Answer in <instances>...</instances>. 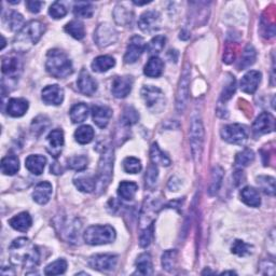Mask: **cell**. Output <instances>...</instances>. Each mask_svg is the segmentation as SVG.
Wrapping results in <instances>:
<instances>
[{"label":"cell","instance_id":"cell-1","mask_svg":"<svg viewBox=\"0 0 276 276\" xmlns=\"http://www.w3.org/2000/svg\"><path fill=\"white\" fill-rule=\"evenodd\" d=\"M11 261L16 265L23 267H35L39 263L40 255L38 248L26 237L14 240L9 247Z\"/></svg>","mask_w":276,"mask_h":276},{"label":"cell","instance_id":"cell-2","mask_svg":"<svg viewBox=\"0 0 276 276\" xmlns=\"http://www.w3.org/2000/svg\"><path fill=\"white\" fill-rule=\"evenodd\" d=\"M46 68L52 77L64 79L70 76L73 71L72 64L65 52L54 49L49 51L47 55Z\"/></svg>","mask_w":276,"mask_h":276},{"label":"cell","instance_id":"cell-3","mask_svg":"<svg viewBox=\"0 0 276 276\" xmlns=\"http://www.w3.org/2000/svg\"><path fill=\"white\" fill-rule=\"evenodd\" d=\"M44 25L39 21H32L27 23L18 33L16 39H14V47L18 51L24 52L31 49L34 44L40 40L44 33Z\"/></svg>","mask_w":276,"mask_h":276},{"label":"cell","instance_id":"cell-4","mask_svg":"<svg viewBox=\"0 0 276 276\" xmlns=\"http://www.w3.org/2000/svg\"><path fill=\"white\" fill-rule=\"evenodd\" d=\"M83 238L88 245H105L116 240V231L110 226H91L85 230Z\"/></svg>","mask_w":276,"mask_h":276},{"label":"cell","instance_id":"cell-5","mask_svg":"<svg viewBox=\"0 0 276 276\" xmlns=\"http://www.w3.org/2000/svg\"><path fill=\"white\" fill-rule=\"evenodd\" d=\"M204 143V128L201 118L195 116L191 120L190 125V146L193 159L198 161L201 158L203 151Z\"/></svg>","mask_w":276,"mask_h":276},{"label":"cell","instance_id":"cell-6","mask_svg":"<svg viewBox=\"0 0 276 276\" xmlns=\"http://www.w3.org/2000/svg\"><path fill=\"white\" fill-rule=\"evenodd\" d=\"M113 168H114V151L111 149H106L103 152L100 165H99V177L96 180V187H100L103 191L107 188L111 177H113Z\"/></svg>","mask_w":276,"mask_h":276},{"label":"cell","instance_id":"cell-7","mask_svg":"<svg viewBox=\"0 0 276 276\" xmlns=\"http://www.w3.org/2000/svg\"><path fill=\"white\" fill-rule=\"evenodd\" d=\"M141 98L144 99L147 108L152 113H161L165 107V96L159 87L144 86L141 88Z\"/></svg>","mask_w":276,"mask_h":276},{"label":"cell","instance_id":"cell-8","mask_svg":"<svg viewBox=\"0 0 276 276\" xmlns=\"http://www.w3.org/2000/svg\"><path fill=\"white\" fill-rule=\"evenodd\" d=\"M189 85H190V68L189 65H186L182 70L180 80H179V84L177 88V100L176 106L178 113H182L186 106H187V102L189 98Z\"/></svg>","mask_w":276,"mask_h":276},{"label":"cell","instance_id":"cell-9","mask_svg":"<svg viewBox=\"0 0 276 276\" xmlns=\"http://www.w3.org/2000/svg\"><path fill=\"white\" fill-rule=\"evenodd\" d=\"M221 136L230 144H242L248 138V130L242 124H229L221 130Z\"/></svg>","mask_w":276,"mask_h":276},{"label":"cell","instance_id":"cell-10","mask_svg":"<svg viewBox=\"0 0 276 276\" xmlns=\"http://www.w3.org/2000/svg\"><path fill=\"white\" fill-rule=\"evenodd\" d=\"M2 69L5 76L18 79L23 70V62L18 54H8L3 57Z\"/></svg>","mask_w":276,"mask_h":276},{"label":"cell","instance_id":"cell-11","mask_svg":"<svg viewBox=\"0 0 276 276\" xmlns=\"http://www.w3.org/2000/svg\"><path fill=\"white\" fill-rule=\"evenodd\" d=\"M118 34L116 29L109 24H101L95 31L94 39L101 48H106L117 41Z\"/></svg>","mask_w":276,"mask_h":276},{"label":"cell","instance_id":"cell-12","mask_svg":"<svg viewBox=\"0 0 276 276\" xmlns=\"http://www.w3.org/2000/svg\"><path fill=\"white\" fill-rule=\"evenodd\" d=\"M118 258L115 255H95L89 258L88 265L96 271H113L117 265Z\"/></svg>","mask_w":276,"mask_h":276},{"label":"cell","instance_id":"cell-13","mask_svg":"<svg viewBox=\"0 0 276 276\" xmlns=\"http://www.w3.org/2000/svg\"><path fill=\"white\" fill-rule=\"evenodd\" d=\"M161 25L160 14L156 11H146L138 20V26L145 33H153L158 31Z\"/></svg>","mask_w":276,"mask_h":276},{"label":"cell","instance_id":"cell-14","mask_svg":"<svg viewBox=\"0 0 276 276\" xmlns=\"http://www.w3.org/2000/svg\"><path fill=\"white\" fill-rule=\"evenodd\" d=\"M145 50V41L139 36L133 37L124 55V62L126 64H134L143 54Z\"/></svg>","mask_w":276,"mask_h":276},{"label":"cell","instance_id":"cell-15","mask_svg":"<svg viewBox=\"0 0 276 276\" xmlns=\"http://www.w3.org/2000/svg\"><path fill=\"white\" fill-rule=\"evenodd\" d=\"M275 130V119L268 113H262L253 122L252 132L255 135H263V134L271 133Z\"/></svg>","mask_w":276,"mask_h":276},{"label":"cell","instance_id":"cell-16","mask_svg":"<svg viewBox=\"0 0 276 276\" xmlns=\"http://www.w3.org/2000/svg\"><path fill=\"white\" fill-rule=\"evenodd\" d=\"M42 101L47 105H61L64 101V91L58 85H48L42 89Z\"/></svg>","mask_w":276,"mask_h":276},{"label":"cell","instance_id":"cell-17","mask_svg":"<svg viewBox=\"0 0 276 276\" xmlns=\"http://www.w3.org/2000/svg\"><path fill=\"white\" fill-rule=\"evenodd\" d=\"M133 86V78L129 76L117 77L113 82V94L117 99H124L128 96Z\"/></svg>","mask_w":276,"mask_h":276},{"label":"cell","instance_id":"cell-18","mask_svg":"<svg viewBox=\"0 0 276 276\" xmlns=\"http://www.w3.org/2000/svg\"><path fill=\"white\" fill-rule=\"evenodd\" d=\"M64 146V133L62 130H53L48 135V151L54 158L61 154Z\"/></svg>","mask_w":276,"mask_h":276},{"label":"cell","instance_id":"cell-19","mask_svg":"<svg viewBox=\"0 0 276 276\" xmlns=\"http://www.w3.org/2000/svg\"><path fill=\"white\" fill-rule=\"evenodd\" d=\"M261 81V73L257 70H250L241 80V89L247 94H253Z\"/></svg>","mask_w":276,"mask_h":276},{"label":"cell","instance_id":"cell-20","mask_svg":"<svg viewBox=\"0 0 276 276\" xmlns=\"http://www.w3.org/2000/svg\"><path fill=\"white\" fill-rule=\"evenodd\" d=\"M158 207H159L158 201L152 200L151 198L146 200L144 208H143V213H141L140 225H145V228L152 225L155 218V215L159 210Z\"/></svg>","mask_w":276,"mask_h":276},{"label":"cell","instance_id":"cell-21","mask_svg":"<svg viewBox=\"0 0 276 276\" xmlns=\"http://www.w3.org/2000/svg\"><path fill=\"white\" fill-rule=\"evenodd\" d=\"M77 85L79 91L87 96L93 95L96 89H98V83H96V81L89 76V73L85 70H82L80 72V76L78 78L77 81Z\"/></svg>","mask_w":276,"mask_h":276},{"label":"cell","instance_id":"cell-22","mask_svg":"<svg viewBox=\"0 0 276 276\" xmlns=\"http://www.w3.org/2000/svg\"><path fill=\"white\" fill-rule=\"evenodd\" d=\"M92 117L94 123L101 129L106 128L108 125L111 117H113V110L106 106H93L92 107Z\"/></svg>","mask_w":276,"mask_h":276},{"label":"cell","instance_id":"cell-23","mask_svg":"<svg viewBox=\"0 0 276 276\" xmlns=\"http://www.w3.org/2000/svg\"><path fill=\"white\" fill-rule=\"evenodd\" d=\"M28 102L24 99H11L7 105V113L13 118H20L26 114Z\"/></svg>","mask_w":276,"mask_h":276},{"label":"cell","instance_id":"cell-24","mask_svg":"<svg viewBox=\"0 0 276 276\" xmlns=\"http://www.w3.org/2000/svg\"><path fill=\"white\" fill-rule=\"evenodd\" d=\"M52 195V185L48 181L40 182L37 185L35 191L33 193V198L36 203L44 205L49 202L50 197Z\"/></svg>","mask_w":276,"mask_h":276},{"label":"cell","instance_id":"cell-25","mask_svg":"<svg viewBox=\"0 0 276 276\" xmlns=\"http://www.w3.org/2000/svg\"><path fill=\"white\" fill-rule=\"evenodd\" d=\"M61 226L63 227V229L61 230V233L64 235L65 240L70 242V243L76 242L80 228H81V225H79V221L76 219L69 220V221L67 220V221L63 222Z\"/></svg>","mask_w":276,"mask_h":276},{"label":"cell","instance_id":"cell-26","mask_svg":"<svg viewBox=\"0 0 276 276\" xmlns=\"http://www.w3.org/2000/svg\"><path fill=\"white\" fill-rule=\"evenodd\" d=\"M47 159L43 155H29L25 161L26 168L35 175H40L43 173L44 166H46Z\"/></svg>","mask_w":276,"mask_h":276},{"label":"cell","instance_id":"cell-27","mask_svg":"<svg viewBox=\"0 0 276 276\" xmlns=\"http://www.w3.org/2000/svg\"><path fill=\"white\" fill-rule=\"evenodd\" d=\"M9 223L13 229L20 231V232H26V231L32 227L33 220L31 215L24 212L14 216V217L9 221Z\"/></svg>","mask_w":276,"mask_h":276},{"label":"cell","instance_id":"cell-28","mask_svg":"<svg viewBox=\"0 0 276 276\" xmlns=\"http://www.w3.org/2000/svg\"><path fill=\"white\" fill-rule=\"evenodd\" d=\"M163 68L164 64L161 59L156 56H152L145 66L144 72L149 78H158L162 74Z\"/></svg>","mask_w":276,"mask_h":276},{"label":"cell","instance_id":"cell-29","mask_svg":"<svg viewBox=\"0 0 276 276\" xmlns=\"http://www.w3.org/2000/svg\"><path fill=\"white\" fill-rule=\"evenodd\" d=\"M74 185H76V187L78 188V190L82 191V192H93L96 189V179L93 176H78L74 178L73 180Z\"/></svg>","mask_w":276,"mask_h":276},{"label":"cell","instance_id":"cell-30","mask_svg":"<svg viewBox=\"0 0 276 276\" xmlns=\"http://www.w3.org/2000/svg\"><path fill=\"white\" fill-rule=\"evenodd\" d=\"M116 65L114 57L109 55H102L96 57L92 63V69L95 72H105Z\"/></svg>","mask_w":276,"mask_h":276},{"label":"cell","instance_id":"cell-31","mask_svg":"<svg viewBox=\"0 0 276 276\" xmlns=\"http://www.w3.org/2000/svg\"><path fill=\"white\" fill-rule=\"evenodd\" d=\"M241 199L246 205L251 207H259L261 204L259 192L251 187H246L241 191Z\"/></svg>","mask_w":276,"mask_h":276},{"label":"cell","instance_id":"cell-32","mask_svg":"<svg viewBox=\"0 0 276 276\" xmlns=\"http://www.w3.org/2000/svg\"><path fill=\"white\" fill-rule=\"evenodd\" d=\"M20 169V161L14 154L5 156L2 161V170L5 175H14Z\"/></svg>","mask_w":276,"mask_h":276},{"label":"cell","instance_id":"cell-33","mask_svg":"<svg viewBox=\"0 0 276 276\" xmlns=\"http://www.w3.org/2000/svg\"><path fill=\"white\" fill-rule=\"evenodd\" d=\"M138 190V186L135 182L132 181H122L119 185L118 195L121 199L125 201H131L135 197Z\"/></svg>","mask_w":276,"mask_h":276},{"label":"cell","instance_id":"cell-34","mask_svg":"<svg viewBox=\"0 0 276 276\" xmlns=\"http://www.w3.org/2000/svg\"><path fill=\"white\" fill-rule=\"evenodd\" d=\"M137 273L141 275H151L153 273L152 261L149 253H141L136 260Z\"/></svg>","mask_w":276,"mask_h":276},{"label":"cell","instance_id":"cell-35","mask_svg":"<svg viewBox=\"0 0 276 276\" xmlns=\"http://www.w3.org/2000/svg\"><path fill=\"white\" fill-rule=\"evenodd\" d=\"M223 179V169L220 166H215L212 170L211 183L208 187V193L210 196H215L220 189V186Z\"/></svg>","mask_w":276,"mask_h":276},{"label":"cell","instance_id":"cell-36","mask_svg":"<svg viewBox=\"0 0 276 276\" xmlns=\"http://www.w3.org/2000/svg\"><path fill=\"white\" fill-rule=\"evenodd\" d=\"M256 56H257V53H256L255 48L250 46V44H248V46L245 48L243 54L241 56V61L238 63V69L243 70V69L248 68V67H250L253 63H255Z\"/></svg>","mask_w":276,"mask_h":276},{"label":"cell","instance_id":"cell-37","mask_svg":"<svg viewBox=\"0 0 276 276\" xmlns=\"http://www.w3.org/2000/svg\"><path fill=\"white\" fill-rule=\"evenodd\" d=\"M88 116V108L83 103L74 105L70 110V119L73 123H81L85 121Z\"/></svg>","mask_w":276,"mask_h":276},{"label":"cell","instance_id":"cell-38","mask_svg":"<svg viewBox=\"0 0 276 276\" xmlns=\"http://www.w3.org/2000/svg\"><path fill=\"white\" fill-rule=\"evenodd\" d=\"M74 138L81 145L91 143L94 138V130L89 125H82L74 133Z\"/></svg>","mask_w":276,"mask_h":276},{"label":"cell","instance_id":"cell-39","mask_svg":"<svg viewBox=\"0 0 276 276\" xmlns=\"http://www.w3.org/2000/svg\"><path fill=\"white\" fill-rule=\"evenodd\" d=\"M150 158L154 164H159V165H162V166H168L170 164V160L168 156L161 150L158 144L155 143L152 144L151 146Z\"/></svg>","mask_w":276,"mask_h":276},{"label":"cell","instance_id":"cell-40","mask_svg":"<svg viewBox=\"0 0 276 276\" xmlns=\"http://www.w3.org/2000/svg\"><path fill=\"white\" fill-rule=\"evenodd\" d=\"M65 31L66 33H68L71 37H73V38L77 40H81L82 38H84V35H85L84 25L82 24L80 21L69 22V23L65 26Z\"/></svg>","mask_w":276,"mask_h":276},{"label":"cell","instance_id":"cell-41","mask_svg":"<svg viewBox=\"0 0 276 276\" xmlns=\"http://www.w3.org/2000/svg\"><path fill=\"white\" fill-rule=\"evenodd\" d=\"M5 22H6L7 26H8L11 31H14V32L21 31V29L25 26L23 17H22L20 13L16 12V11L10 12L8 16L5 18Z\"/></svg>","mask_w":276,"mask_h":276},{"label":"cell","instance_id":"cell-42","mask_svg":"<svg viewBox=\"0 0 276 276\" xmlns=\"http://www.w3.org/2000/svg\"><path fill=\"white\" fill-rule=\"evenodd\" d=\"M165 42L166 38L164 36H156L154 38L151 39V41L147 44V52L149 55H153L155 56L156 54H159L160 52L165 47Z\"/></svg>","mask_w":276,"mask_h":276},{"label":"cell","instance_id":"cell-43","mask_svg":"<svg viewBox=\"0 0 276 276\" xmlns=\"http://www.w3.org/2000/svg\"><path fill=\"white\" fill-rule=\"evenodd\" d=\"M74 16L82 19H89L94 13L93 5L91 3H76L73 7Z\"/></svg>","mask_w":276,"mask_h":276},{"label":"cell","instance_id":"cell-44","mask_svg":"<svg viewBox=\"0 0 276 276\" xmlns=\"http://www.w3.org/2000/svg\"><path fill=\"white\" fill-rule=\"evenodd\" d=\"M257 183L265 195H275V179L270 176H259L257 177Z\"/></svg>","mask_w":276,"mask_h":276},{"label":"cell","instance_id":"cell-45","mask_svg":"<svg viewBox=\"0 0 276 276\" xmlns=\"http://www.w3.org/2000/svg\"><path fill=\"white\" fill-rule=\"evenodd\" d=\"M50 125V120L44 116H39L36 118L32 123V132L35 136H40L41 134L47 130Z\"/></svg>","mask_w":276,"mask_h":276},{"label":"cell","instance_id":"cell-46","mask_svg":"<svg viewBox=\"0 0 276 276\" xmlns=\"http://www.w3.org/2000/svg\"><path fill=\"white\" fill-rule=\"evenodd\" d=\"M177 261L176 250H166L162 256V265L167 272H171L175 268Z\"/></svg>","mask_w":276,"mask_h":276},{"label":"cell","instance_id":"cell-47","mask_svg":"<svg viewBox=\"0 0 276 276\" xmlns=\"http://www.w3.org/2000/svg\"><path fill=\"white\" fill-rule=\"evenodd\" d=\"M67 268V262L64 259H59L54 261L53 263L49 264L46 270H44V274L46 275H61L64 274Z\"/></svg>","mask_w":276,"mask_h":276},{"label":"cell","instance_id":"cell-48","mask_svg":"<svg viewBox=\"0 0 276 276\" xmlns=\"http://www.w3.org/2000/svg\"><path fill=\"white\" fill-rule=\"evenodd\" d=\"M138 119H139V115L137 114V111L133 107H128L124 109L123 115L120 119V122L123 125L131 126L133 124H135L138 121Z\"/></svg>","mask_w":276,"mask_h":276},{"label":"cell","instance_id":"cell-49","mask_svg":"<svg viewBox=\"0 0 276 276\" xmlns=\"http://www.w3.org/2000/svg\"><path fill=\"white\" fill-rule=\"evenodd\" d=\"M114 16H115V20L118 24L126 25V24L131 23L132 14L130 13V11L126 10L122 6L117 7L115 12H114Z\"/></svg>","mask_w":276,"mask_h":276},{"label":"cell","instance_id":"cell-50","mask_svg":"<svg viewBox=\"0 0 276 276\" xmlns=\"http://www.w3.org/2000/svg\"><path fill=\"white\" fill-rule=\"evenodd\" d=\"M253 159H255V154H253L252 150H250V149H245L242 152L237 153L235 158V164L237 166L245 167L248 166L253 161Z\"/></svg>","mask_w":276,"mask_h":276},{"label":"cell","instance_id":"cell-51","mask_svg":"<svg viewBox=\"0 0 276 276\" xmlns=\"http://www.w3.org/2000/svg\"><path fill=\"white\" fill-rule=\"evenodd\" d=\"M87 158L84 155H74L67 160V164L70 169L83 170L87 166Z\"/></svg>","mask_w":276,"mask_h":276},{"label":"cell","instance_id":"cell-52","mask_svg":"<svg viewBox=\"0 0 276 276\" xmlns=\"http://www.w3.org/2000/svg\"><path fill=\"white\" fill-rule=\"evenodd\" d=\"M123 167L126 173L129 174H137L141 170V163L138 159L129 156L123 161Z\"/></svg>","mask_w":276,"mask_h":276},{"label":"cell","instance_id":"cell-53","mask_svg":"<svg viewBox=\"0 0 276 276\" xmlns=\"http://www.w3.org/2000/svg\"><path fill=\"white\" fill-rule=\"evenodd\" d=\"M232 252L240 257L248 256L252 252V246L246 244L243 241H235L232 245Z\"/></svg>","mask_w":276,"mask_h":276},{"label":"cell","instance_id":"cell-54","mask_svg":"<svg viewBox=\"0 0 276 276\" xmlns=\"http://www.w3.org/2000/svg\"><path fill=\"white\" fill-rule=\"evenodd\" d=\"M49 13L52 18L55 20H58V19H63L66 16L67 9L63 4L56 2L54 4H52V6L50 7Z\"/></svg>","mask_w":276,"mask_h":276},{"label":"cell","instance_id":"cell-55","mask_svg":"<svg viewBox=\"0 0 276 276\" xmlns=\"http://www.w3.org/2000/svg\"><path fill=\"white\" fill-rule=\"evenodd\" d=\"M152 237H153V223L144 229L143 233L140 234V237H139V245L141 247H147V246L150 245Z\"/></svg>","mask_w":276,"mask_h":276},{"label":"cell","instance_id":"cell-56","mask_svg":"<svg viewBox=\"0 0 276 276\" xmlns=\"http://www.w3.org/2000/svg\"><path fill=\"white\" fill-rule=\"evenodd\" d=\"M158 168L155 165H150L148 167L146 174V186L148 188L154 187L156 180H158Z\"/></svg>","mask_w":276,"mask_h":276},{"label":"cell","instance_id":"cell-57","mask_svg":"<svg viewBox=\"0 0 276 276\" xmlns=\"http://www.w3.org/2000/svg\"><path fill=\"white\" fill-rule=\"evenodd\" d=\"M234 92H235V79H234V77H231L230 81L228 82V84L225 86V88H223V92L221 95L222 101L226 102V101L230 100L231 98H232Z\"/></svg>","mask_w":276,"mask_h":276},{"label":"cell","instance_id":"cell-58","mask_svg":"<svg viewBox=\"0 0 276 276\" xmlns=\"http://www.w3.org/2000/svg\"><path fill=\"white\" fill-rule=\"evenodd\" d=\"M42 5H43V3H41V2H27L26 3L28 10L33 13H38L41 10Z\"/></svg>","mask_w":276,"mask_h":276},{"label":"cell","instance_id":"cell-59","mask_svg":"<svg viewBox=\"0 0 276 276\" xmlns=\"http://www.w3.org/2000/svg\"><path fill=\"white\" fill-rule=\"evenodd\" d=\"M222 274H235V272H233V271H228V272H223Z\"/></svg>","mask_w":276,"mask_h":276}]
</instances>
